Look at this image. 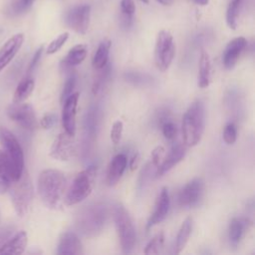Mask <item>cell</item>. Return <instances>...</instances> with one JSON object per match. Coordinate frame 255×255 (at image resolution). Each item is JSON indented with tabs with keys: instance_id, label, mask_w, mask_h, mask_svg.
<instances>
[{
	"instance_id": "cell-1",
	"label": "cell",
	"mask_w": 255,
	"mask_h": 255,
	"mask_svg": "<svg viewBox=\"0 0 255 255\" xmlns=\"http://www.w3.org/2000/svg\"><path fill=\"white\" fill-rule=\"evenodd\" d=\"M37 188L43 203L49 208L57 209L64 199L67 178L58 169H45L39 174Z\"/></svg>"
},
{
	"instance_id": "cell-2",
	"label": "cell",
	"mask_w": 255,
	"mask_h": 255,
	"mask_svg": "<svg viewBox=\"0 0 255 255\" xmlns=\"http://www.w3.org/2000/svg\"><path fill=\"white\" fill-rule=\"evenodd\" d=\"M205 126V110L201 101L193 102L182 117L181 131L186 145H196L203 134Z\"/></svg>"
},
{
	"instance_id": "cell-3",
	"label": "cell",
	"mask_w": 255,
	"mask_h": 255,
	"mask_svg": "<svg viewBox=\"0 0 255 255\" xmlns=\"http://www.w3.org/2000/svg\"><path fill=\"white\" fill-rule=\"evenodd\" d=\"M108 218L105 203L95 202L82 208L76 219L78 229L86 236H95L102 232Z\"/></svg>"
},
{
	"instance_id": "cell-4",
	"label": "cell",
	"mask_w": 255,
	"mask_h": 255,
	"mask_svg": "<svg viewBox=\"0 0 255 255\" xmlns=\"http://www.w3.org/2000/svg\"><path fill=\"white\" fill-rule=\"evenodd\" d=\"M112 213L123 252H132L136 242V234L130 215L128 214L125 206L121 203H117L116 205H114Z\"/></svg>"
},
{
	"instance_id": "cell-5",
	"label": "cell",
	"mask_w": 255,
	"mask_h": 255,
	"mask_svg": "<svg viewBox=\"0 0 255 255\" xmlns=\"http://www.w3.org/2000/svg\"><path fill=\"white\" fill-rule=\"evenodd\" d=\"M97 177V167L89 166L80 171L74 178L64 201L66 205H76L86 199L93 191Z\"/></svg>"
},
{
	"instance_id": "cell-6",
	"label": "cell",
	"mask_w": 255,
	"mask_h": 255,
	"mask_svg": "<svg viewBox=\"0 0 255 255\" xmlns=\"http://www.w3.org/2000/svg\"><path fill=\"white\" fill-rule=\"evenodd\" d=\"M11 202L18 216H24L28 212L34 195V188L29 174L23 171L19 179L12 182L9 187Z\"/></svg>"
},
{
	"instance_id": "cell-7",
	"label": "cell",
	"mask_w": 255,
	"mask_h": 255,
	"mask_svg": "<svg viewBox=\"0 0 255 255\" xmlns=\"http://www.w3.org/2000/svg\"><path fill=\"white\" fill-rule=\"evenodd\" d=\"M0 143L12 164L15 178L17 180L24 171L23 149L16 136L5 128H0Z\"/></svg>"
},
{
	"instance_id": "cell-8",
	"label": "cell",
	"mask_w": 255,
	"mask_h": 255,
	"mask_svg": "<svg viewBox=\"0 0 255 255\" xmlns=\"http://www.w3.org/2000/svg\"><path fill=\"white\" fill-rule=\"evenodd\" d=\"M175 55V45L170 32L161 30L158 32L154 45V63L156 68L165 72L171 65Z\"/></svg>"
},
{
	"instance_id": "cell-9",
	"label": "cell",
	"mask_w": 255,
	"mask_h": 255,
	"mask_svg": "<svg viewBox=\"0 0 255 255\" xmlns=\"http://www.w3.org/2000/svg\"><path fill=\"white\" fill-rule=\"evenodd\" d=\"M7 116L18 126L26 130L33 131L38 127L37 118L33 107L27 103H13L7 109Z\"/></svg>"
},
{
	"instance_id": "cell-10",
	"label": "cell",
	"mask_w": 255,
	"mask_h": 255,
	"mask_svg": "<svg viewBox=\"0 0 255 255\" xmlns=\"http://www.w3.org/2000/svg\"><path fill=\"white\" fill-rule=\"evenodd\" d=\"M91 20V6L81 4L72 7L65 14L66 25L78 34H86Z\"/></svg>"
},
{
	"instance_id": "cell-11",
	"label": "cell",
	"mask_w": 255,
	"mask_h": 255,
	"mask_svg": "<svg viewBox=\"0 0 255 255\" xmlns=\"http://www.w3.org/2000/svg\"><path fill=\"white\" fill-rule=\"evenodd\" d=\"M76 153V145L74 141V136L65 132L57 135L54 139L51 148L50 155L58 160L67 161L72 158Z\"/></svg>"
},
{
	"instance_id": "cell-12",
	"label": "cell",
	"mask_w": 255,
	"mask_h": 255,
	"mask_svg": "<svg viewBox=\"0 0 255 255\" xmlns=\"http://www.w3.org/2000/svg\"><path fill=\"white\" fill-rule=\"evenodd\" d=\"M203 181L196 177L188 181L178 193V203L181 207H193L201 199L203 193Z\"/></svg>"
},
{
	"instance_id": "cell-13",
	"label": "cell",
	"mask_w": 255,
	"mask_h": 255,
	"mask_svg": "<svg viewBox=\"0 0 255 255\" xmlns=\"http://www.w3.org/2000/svg\"><path fill=\"white\" fill-rule=\"evenodd\" d=\"M79 101V93H73L63 102L62 125L65 131L71 135L76 133V115Z\"/></svg>"
},
{
	"instance_id": "cell-14",
	"label": "cell",
	"mask_w": 255,
	"mask_h": 255,
	"mask_svg": "<svg viewBox=\"0 0 255 255\" xmlns=\"http://www.w3.org/2000/svg\"><path fill=\"white\" fill-rule=\"evenodd\" d=\"M169 206H170L169 193H168L167 187L164 186L160 189L154 204V209L147 220V223H146L147 230L153 227L154 225L160 223L166 218L169 211Z\"/></svg>"
},
{
	"instance_id": "cell-15",
	"label": "cell",
	"mask_w": 255,
	"mask_h": 255,
	"mask_svg": "<svg viewBox=\"0 0 255 255\" xmlns=\"http://www.w3.org/2000/svg\"><path fill=\"white\" fill-rule=\"evenodd\" d=\"M246 46L247 40L242 36L236 37L228 42L222 55V62L227 70H231L234 68Z\"/></svg>"
},
{
	"instance_id": "cell-16",
	"label": "cell",
	"mask_w": 255,
	"mask_h": 255,
	"mask_svg": "<svg viewBox=\"0 0 255 255\" xmlns=\"http://www.w3.org/2000/svg\"><path fill=\"white\" fill-rule=\"evenodd\" d=\"M83 245L79 236L72 231L64 232L59 239L57 253L60 255L83 254Z\"/></svg>"
},
{
	"instance_id": "cell-17",
	"label": "cell",
	"mask_w": 255,
	"mask_h": 255,
	"mask_svg": "<svg viewBox=\"0 0 255 255\" xmlns=\"http://www.w3.org/2000/svg\"><path fill=\"white\" fill-rule=\"evenodd\" d=\"M24 42V35L18 33L9 38L0 48V72L13 60Z\"/></svg>"
},
{
	"instance_id": "cell-18",
	"label": "cell",
	"mask_w": 255,
	"mask_h": 255,
	"mask_svg": "<svg viewBox=\"0 0 255 255\" xmlns=\"http://www.w3.org/2000/svg\"><path fill=\"white\" fill-rule=\"evenodd\" d=\"M186 149L182 144H174L169 150L168 154L163 157L161 163L156 167L155 175L156 177L161 176L168 170H170L173 166H175L178 162H180L185 156Z\"/></svg>"
},
{
	"instance_id": "cell-19",
	"label": "cell",
	"mask_w": 255,
	"mask_h": 255,
	"mask_svg": "<svg viewBox=\"0 0 255 255\" xmlns=\"http://www.w3.org/2000/svg\"><path fill=\"white\" fill-rule=\"evenodd\" d=\"M128 164V158L124 153H119L111 160L108 172H107V183L109 186L116 185L122 178Z\"/></svg>"
},
{
	"instance_id": "cell-20",
	"label": "cell",
	"mask_w": 255,
	"mask_h": 255,
	"mask_svg": "<svg viewBox=\"0 0 255 255\" xmlns=\"http://www.w3.org/2000/svg\"><path fill=\"white\" fill-rule=\"evenodd\" d=\"M28 243V236L25 231L17 232L13 237L9 240L5 241L0 246V254H12V255H19L22 254Z\"/></svg>"
},
{
	"instance_id": "cell-21",
	"label": "cell",
	"mask_w": 255,
	"mask_h": 255,
	"mask_svg": "<svg viewBox=\"0 0 255 255\" xmlns=\"http://www.w3.org/2000/svg\"><path fill=\"white\" fill-rule=\"evenodd\" d=\"M16 180L12 164L3 149H0V194L8 191L12 182Z\"/></svg>"
},
{
	"instance_id": "cell-22",
	"label": "cell",
	"mask_w": 255,
	"mask_h": 255,
	"mask_svg": "<svg viewBox=\"0 0 255 255\" xmlns=\"http://www.w3.org/2000/svg\"><path fill=\"white\" fill-rule=\"evenodd\" d=\"M211 82V62L208 53L205 50H201L199 62H198V76L197 85L201 89H205Z\"/></svg>"
},
{
	"instance_id": "cell-23",
	"label": "cell",
	"mask_w": 255,
	"mask_h": 255,
	"mask_svg": "<svg viewBox=\"0 0 255 255\" xmlns=\"http://www.w3.org/2000/svg\"><path fill=\"white\" fill-rule=\"evenodd\" d=\"M249 221L246 218L234 217L231 219L228 227V238L231 244L237 245L244 237L249 228Z\"/></svg>"
},
{
	"instance_id": "cell-24",
	"label": "cell",
	"mask_w": 255,
	"mask_h": 255,
	"mask_svg": "<svg viewBox=\"0 0 255 255\" xmlns=\"http://www.w3.org/2000/svg\"><path fill=\"white\" fill-rule=\"evenodd\" d=\"M88 55V47L85 44H78L72 47L66 57L63 59L61 66L65 69L73 68L80 65Z\"/></svg>"
},
{
	"instance_id": "cell-25",
	"label": "cell",
	"mask_w": 255,
	"mask_h": 255,
	"mask_svg": "<svg viewBox=\"0 0 255 255\" xmlns=\"http://www.w3.org/2000/svg\"><path fill=\"white\" fill-rule=\"evenodd\" d=\"M246 0H231L226 9L225 20L231 30H235L238 25L240 14L244 8Z\"/></svg>"
},
{
	"instance_id": "cell-26",
	"label": "cell",
	"mask_w": 255,
	"mask_h": 255,
	"mask_svg": "<svg viewBox=\"0 0 255 255\" xmlns=\"http://www.w3.org/2000/svg\"><path fill=\"white\" fill-rule=\"evenodd\" d=\"M192 231V218L187 217L183 220V222L180 225V228L177 232L176 238H175V244H174V252L176 254L180 253L184 247L186 246L190 234Z\"/></svg>"
},
{
	"instance_id": "cell-27",
	"label": "cell",
	"mask_w": 255,
	"mask_h": 255,
	"mask_svg": "<svg viewBox=\"0 0 255 255\" xmlns=\"http://www.w3.org/2000/svg\"><path fill=\"white\" fill-rule=\"evenodd\" d=\"M110 49H111V41L108 39L103 40L99 44L92 61V64L95 70H102L107 64H109L108 62H109Z\"/></svg>"
},
{
	"instance_id": "cell-28",
	"label": "cell",
	"mask_w": 255,
	"mask_h": 255,
	"mask_svg": "<svg viewBox=\"0 0 255 255\" xmlns=\"http://www.w3.org/2000/svg\"><path fill=\"white\" fill-rule=\"evenodd\" d=\"M34 80L31 77H26L24 78L17 86L14 95H13V103L18 104L22 103L25 100L29 98V96L32 94L34 90Z\"/></svg>"
},
{
	"instance_id": "cell-29",
	"label": "cell",
	"mask_w": 255,
	"mask_h": 255,
	"mask_svg": "<svg viewBox=\"0 0 255 255\" xmlns=\"http://www.w3.org/2000/svg\"><path fill=\"white\" fill-rule=\"evenodd\" d=\"M164 243V234L162 232L156 234L145 246L143 253L144 254H159L163 247Z\"/></svg>"
},
{
	"instance_id": "cell-30",
	"label": "cell",
	"mask_w": 255,
	"mask_h": 255,
	"mask_svg": "<svg viewBox=\"0 0 255 255\" xmlns=\"http://www.w3.org/2000/svg\"><path fill=\"white\" fill-rule=\"evenodd\" d=\"M69 39V33L68 32H64L62 34H60L58 37H56L47 47L46 49V53L48 55H52L55 54L56 52H58L63 46L64 44L67 42V40Z\"/></svg>"
},
{
	"instance_id": "cell-31",
	"label": "cell",
	"mask_w": 255,
	"mask_h": 255,
	"mask_svg": "<svg viewBox=\"0 0 255 255\" xmlns=\"http://www.w3.org/2000/svg\"><path fill=\"white\" fill-rule=\"evenodd\" d=\"M151 166H152V163L149 162L140 170L139 177H138V180H137V188H138V190L144 189L145 185L149 182V180L151 178V173H152Z\"/></svg>"
},
{
	"instance_id": "cell-32",
	"label": "cell",
	"mask_w": 255,
	"mask_h": 255,
	"mask_svg": "<svg viewBox=\"0 0 255 255\" xmlns=\"http://www.w3.org/2000/svg\"><path fill=\"white\" fill-rule=\"evenodd\" d=\"M34 0H14L11 4V14L19 15L27 11L33 4Z\"/></svg>"
},
{
	"instance_id": "cell-33",
	"label": "cell",
	"mask_w": 255,
	"mask_h": 255,
	"mask_svg": "<svg viewBox=\"0 0 255 255\" xmlns=\"http://www.w3.org/2000/svg\"><path fill=\"white\" fill-rule=\"evenodd\" d=\"M237 138V128L233 123L228 124L223 130V140L227 144H232L236 141Z\"/></svg>"
},
{
	"instance_id": "cell-34",
	"label": "cell",
	"mask_w": 255,
	"mask_h": 255,
	"mask_svg": "<svg viewBox=\"0 0 255 255\" xmlns=\"http://www.w3.org/2000/svg\"><path fill=\"white\" fill-rule=\"evenodd\" d=\"M123 130H124L123 122L122 121H116L113 124L112 129H111V132H110V136H111V139H112L114 144H118L121 141Z\"/></svg>"
},
{
	"instance_id": "cell-35",
	"label": "cell",
	"mask_w": 255,
	"mask_h": 255,
	"mask_svg": "<svg viewBox=\"0 0 255 255\" xmlns=\"http://www.w3.org/2000/svg\"><path fill=\"white\" fill-rule=\"evenodd\" d=\"M76 83H77V79L75 76H70L69 79L66 81L62 94H61V102L63 104V102L70 96L73 94V91L76 87Z\"/></svg>"
},
{
	"instance_id": "cell-36",
	"label": "cell",
	"mask_w": 255,
	"mask_h": 255,
	"mask_svg": "<svg viewBox=\"0 0 255 255\" xmlns=\"http://www.w3.org/2000/svg\"><path fill=\"white\" fill-rule=\"evenodd\" d=\"M164 153H165V149L162 145H157L156 147H154L150 153V162L152 163V165L156 168L162 161L163 157H164Z\"/></svg>"
},
{
	"instance_id": "cell-37",
	"label": "cell",
	"mask_w": 255,
	"mask_h": 255,
	"mask_svg": "<svg viewBox=\"0 0 255 255\" xmlns=\"http://www.w3.org/2000/svg\"><path fill=\"white\" fill-rule=\"evenodd\" d=\"M120 8H121V14L125 16H134L135 12V4L133 0H121L120 3Z\"/></svg>"
},
{
	"instance_id": "cell-38",
	"label": "cell",
	"mask_w": 255,
	"mask_h": 255,
	"mask_svg": "<svg viewBox=\"0 0 255 255\" xmlns=\"http://www.w3.org/2000/svg\"><path fill=\"white\" fill-rule=\"evenodd\" d=\"M162 133H163V135L166 139H169V140L174 139L175 136H176V127H175V125L170 121L164 122L163 125H162Z\"/></svg>"
},
{
	"instance_id": "cell-39",
	"label": "cell",
	"mask_w": 255,
	"mask_h": 255,
	"mask_svg": "<svg viewBox=\"0 0 255 255\" xmlns=\"http://www.w3.org/2000/svg\"><path fill=\"white\" fill-rule=\"evenodd\" d=\"M56 123V116L54 114H46L40 121V126L44 129L51 128Z\"/></svg>"
},
{
	"instance_id": "cell-40",
	"label": "cell",
	"mask_w": 255,
	"mask_h": 255,
	"mask_svg": "<svg viewBox=\"0 0 255 255\" xmlns=\"http://www.w3.org/2000/svg\"><path fill=\"white\" fill-rule=\"evenodd\" d=\"M43 50H44V47H43V46H40V47L36 50V52L34 53V55H33V57H32V60H31V62H30V64H29V67H28V71H29V72H31V71L37 66V64L39 63V61H40V59H41V56H42V54H43Z\"/></svg>"
},
{
	"instance_id": "cell-41",
	"label": "cell",
	"mask_w": 255,
	"mask_h": 255,
	"mask_svg": "<svg viewBox=\"0 0 255 255\" xmlns=\"http://www.w3.org/2000/svg\"><path fill=\"white\" fill-rule=\"evenodd\" d=\"M138 163H139V153H138V152H135V153L132 155V157H131V159H130V161H129V167H130V169H131V170H134V169L138 166Z\"/></svg>"
},
{
	"instance_id": "cell-42",
	"label": "cell",
	"mask_w": 255,
	"mask_h": 255,
	"mask_svg": "<svg viewBox=\"0 0 255 255\" xmlns=\"http://www.w3.org/2000/svg\"><path fill=\"white\" fill-rule=\"evenodd\" d=\"M191 1L198 6H206L209 2V0H191Z\"/></svg>"
},
{
	"instance_id": "cell-43",
	"label": "cell",
	"mask_w": 255,
	"mask_h": 255,
	"mask_svg": "<svg viewBox=\"0 0 255 255\" xmlns=\"http://www.w3.org/2000/svg\"><path fill=\"white\" fill-rule=\"evenodd\" d=\"M156 2L163 5V6H169V5L172 4L173 0H156Z\"/></svg>"
},
{
	"instance_id": "cell-44",
	"label": "cell",
	"mask_w": 255,
	"mask_h": 255,
	"mask_svg": "<svg viewBox=\"0 0 255 255\" xmlns=\"http://www.w3.org/2000/svg\"><path fill=\"white\" fill-rule=\"evenodd\" d=\"M138 1H140L143 4H148L149 3V0H138Z\"/></svg>"
}]
</instances>
